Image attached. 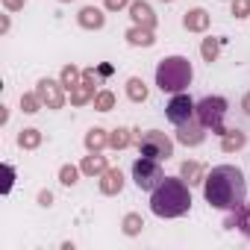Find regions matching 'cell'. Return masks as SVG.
<instances>
[{
  "instance_id": "52a82bcc",
  "label": "cell",
  "mask_w": 250,
  "mask_h": 250,
  "mask_svg": "<svg viewBox=\"0 0 250 250\" xmlns=\"http://www.w3.org/2000/svg\"><path fill=\"white\" fill-rule=\"evenodd\" d=\"M194 109H197V103H194L188 94H183V91H180V94H174V97H171V103L165 106V115H168V121L174 124V127H183V124H188V121H194V118H197V112H194Z\"/></svg>"
},
{
  "instance_id": "ba28073f",
  "label": "cell",
  "mask_w": 250,
  "mask_h": 250,
  "mask_svg": "<svg viewBox=\"0 0 250 250\" xmlns=\"http://www.w3.org/2000/svg\"><path fill=\"white\" fill-rule=\"evenodd\" d=\"M180 142H191V145H197L200 139H203V133H197V127H194V121H188V124H183V127H180V136H177Z\"/></svg>"
},
{
  "instance_id": "3957f363",
  "label": "cell",
  "mask_w": 250,
  "mask_h": 250,
  "mask_svg": "<svg viewBox=\"0 0 250 250\" xmlns=\"http://www.w3.org/2000/svg\"><path fill=\"white\" fill-rule=\"evenodd\" d=\"M188 83H191V65H188V59L171 56V59L159 62V68H156V85L162 91L180 94V91L188 88Z\"/></svg>"
},
{
  "instance_id": "277c9868",
  "label": "cell",
  "mask_w": 250,
  "mask_h": 250,
  "mask_svg": "<svg viewBox=\"0 0 250 250\" xmlns=\"http://www.w3.org/2000/svg\"><path fill=\"white\" fill-rule=\"evenodd\" d=\"M197 124L203 130H212V133H224V115H227V100L218 97V94H209L197 103Z\"/></svg>"
},
{
  "instance_id": "6da1fadb",
  "label": "cell",
  "mask_w": 250,
  "mask_h": 250,
  "mask_svg": "<svg viewBox=\"0 0 250 250\" xmlns=\"http://www.w3.org/2000/svg\"><path fill=\"white\" fill-rule=\"evenodd\" d=\"M203 197H206L209 206L224 209V212L241 209L244 200H247V180H244L241 168H235V165H215L206 174V180H203Z\"/></svg>"
},
{
  "instance_id": "7a4b0ae2",
  "label": "cell",
  "mask_w": 250,
  "mask_h": 250,
  "mask_svg": "<svg viewBox=\"0 0 250 250\" xmlns=\"http://www.w3.org/2000/svg\"><path fill=\"white\" fill-rule=\"evenodd\" d=\"M188 206H191V191L177 177H165L150 191V209L159 218H180V215L188 212Z\"/></svg>"
},
{
  "instance_id": "5b68a950",
  "label": "cell",
  "mask_w": 250,
  "mask_h": 250,
  "mask_svg": "<svg viewBox=\"0 0 250 250\" xmlns=\"http://www.w3.org/2000/svg\"><path fill=\"white\" fill-rule=\"evenodd\" d=\"M139 153L147 156V159H156V162H168L174 156V142L165 136V133H145L139 139Z\"/></svg>"
},
{
  "instance_id": "8992f818",
  "label": "cell",
  "mask_w": 250,
  "mask_h": 250,
  "mask_svg": "<svg viewBox=\"0 0 250 250\" xmlns=\"http://www.w3.org/2000/svg\"><path fill=\"white\" fill-rule=\"evenodd\" d=\"M133 180H136V186H139L142 191H153V188H156V186L165 180L162 162H156V159H147V156L136 159V162H133Z\"/></svg>"
}]
</instances>
